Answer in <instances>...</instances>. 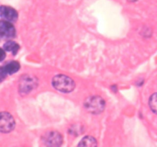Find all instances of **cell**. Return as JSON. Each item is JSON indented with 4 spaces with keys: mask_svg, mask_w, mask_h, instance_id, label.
<instances>
[{
    "mask_svg": "<svg viewBox=\"0 0 157 147\" xmlns=\"http://www.w3.org/2000/svg\"><path fill=\"white\" fill-rule=\"evenodd\" d=\"M0 35L2 38H12L15 36V28L10 21H0Z\"/></svg>",
    "mask_w": 157,
    "mask_h": 147,
    "instance_id": "cell-6",
    "label": "cell"
},
{
    "mask_svg": "<svg viewBox=\"0 0 157 147\" xmlns=\"http://www.w3.org/2000/svg\"><path fill=\"white\" fill-rule=\"evenodd\" d=\"M15 122L13 116L8 112H2L0 117V131L9 133L15 129Z\"/></svg>",
    "mask_w": 157,
    "mask_h": 147,
    "instance_id": "cell-4",
    "label": "cell"
},
{
    "mask_svg": "<svg viewBox=\"0 0 157 147\" xmlns=\"http://www.w3.org/2000/svg\"><path fill=\"white\" fill-rule=\"evenodd\" d=\"M0 16L5 21L15 22L17 21L18 15L16 10L9 6H2L0 8Z\"/></svg>",
    "mask_w": 157,
    "mask_h": 147,
    "instance_id": "cell-8",
    "label": "cell"
},
{
    "mask_svg": "<svg viewBox=\"0 0 157 147\" xmlns=\"http://www.w3.org/2000/svg\"><path fill=\"white\" fill-rule=\"evenodd\" d=\"M79 146H89L93 147L97 146L98 145V142H97L96 139L93 136H85L81 140V142L78 144Z\"/></svg>",
    "mask_w": 157,
    "mask_h": 147,
    "instance_id": "cell-9",
    "label": "cell"
},
{
    "mask_svg": "<svg viewBox=\"0 0 157 147\" xmlns=\"http://www.w3.org/2000/svg\"><path fill=\"white\" fill-rule=\"evenodd\" d=\"M38 85V79L32 75H24L19 82V91L21 94H27Z\"/></svg>",
    "mask_w": 157,
    "mask_h": 147,
    "instance_id": "cell-3",
    "label": "cell"
},
{
    "mask_svg": "<svg viewBox=\"0 0 157 147\" xmlns=\"http://www.w3.org/2000/svg\"><path fill=\"white\" fill-rule=\"evenodd\" d=\"M52 86L61 93H71L75 88V82L70 77L58 74L52 78Z\"/></svg>",
    "mask_w": 157,
    "mask_h": 147,
    "instance_id": "cell-1",
    "label": "cell"
},
{
    "mask_svg": "<svg viewBox=\"0 0 157 147\" xmlns=\"http://www.w3.org/2000/svg\"><path fill=\"white\" fill-rule=\"evenodd\" d=\"M127 1H129V2H136V1H137V0H127Z\"/></svg>",
    "mask_w": 157,
    "mask_h": 147,
    "instance_id": "cell-13",
    "label": "cell"
},
{
    "mask_svg": "<svg viewBox=\"0 0 157 147\" xmlns=\"http://www.w3.org/2000/svg\"><path fill=\"white\" fill-rule=\"evenodd\" d=\"M2 55L1 61H3V59H4V58H5V52H4V51H3V49H2Z\"/></svg>",
    "mask_w": 157,
    "mask_h": 147,
    "instance_id": "cell-12",
    "label": "cell"
},
{
    "mask_svg": "<svg viewBox=\"0 0 157 147\" xmlns=\"http://www.w3.org/2000/svg\"><path fill=\"white\" fill-rule=\"evenodd\" d=\"M149 105L152 111L157 114V93L151 95L149 100Z\"/></svg>",
    "mask_w": 157,
    "mask_h": 147,
    "instance_id": "cell-11",
    "label": "cell"
},
{
    "mask_svg": "<svg viewBox=\"0 0 157 147\" xmlns=\"http://www.w3.org/2000/svg\"><path fill=\"white\" fill-rule=\"evenodd\" d=\"M3 47H4V49L6 51L12 53L13 55H16L17 52L19 50V45H18L16 42L12 41H7V42L3 45Z\"/></svg>",
    "mask_w": 157,
    "mask_h": 147,
    "instance_id": "cell-10",
    "label": "cell"
},
{
    "mask_svg": "<svg viewBox=\"0 0 157 147\" xmlns=\"http://www.w3.org/2000/svg\"><path fill=\"white\" fill-rule=\"evenodd\" d=\"M20 69L19 63L15 61H11L6 63L5 65L1 67L0 68V75H1V80L3 81L7 74H13L16 73Z\"/></svg>",
    "mask_w": 157,
    "mask_h": 147,
    "instance_id": "cell-7",
    "label": "cell"
},
{
    "mask_svg": "<svg viewBox=\"0 0 157 147\" xmlns=\"http://www.w3.org/2000/svg\"><path fill=\"white\" fill-rule=\"evenodd\" d=\"M44 142L45 145L48 146H60L63 142V136L58 131L49 132L44 135Z\"/></svg>",
    "mask_w": 157,
    "mask_h": 147,
    "instance_id": "cell-5",
    "label": "cell"
},
{
    "mask_svg": "<svg viewBox=\"0 0 157 147\" xmlns=\"http://www.w3.org/2000/svg\"><path fill=\"white\" fill-rule=\"evenodd\" d=\"M85 110L92 114H99L105 110V100L100 96H91L84 100Z\"/></svg>",
    "mask_w": 157,
    "mask_h": 147,
    "instance_id": "cell-2",
    "label": "cell"
}]
</instances>
